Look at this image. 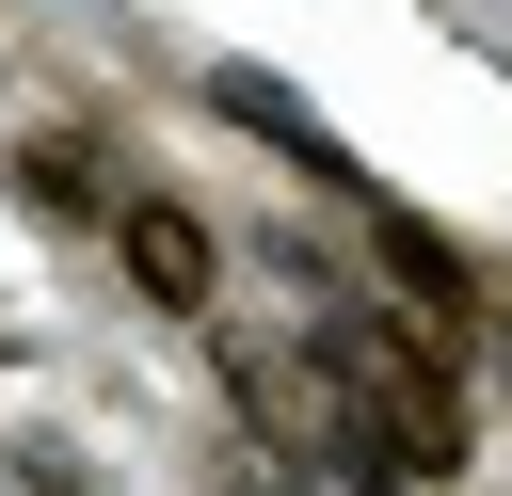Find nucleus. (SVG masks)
Here are the masks:
<instances>
[{
	"label": "nucleus",
	"instance_id": "nucleus-1",
	"mask_svg": "<svg viewBox=\"0 0 512 496\" xmlns=\"http://www.w3.org/2000/svg\"><path fill=\"white\" fill-rule=\"evenodd\" d=\"M112 256H128V288H144L160 320H208V304H224V240H208V208H176V192H112Z\"/></svg>",
	"mask_w": 512,
	"mask_h": 496
}]
</instances>
